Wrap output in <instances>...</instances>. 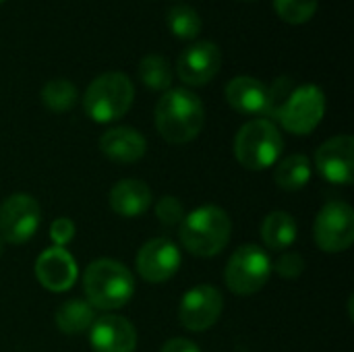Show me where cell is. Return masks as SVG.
Listing matches in <instances>:
<instances>
[{
    "label": "cell",
    "mask_w": 354,
    "mask_h": 352,
    "mask_svg": "<svg viewBox=\"0 0 354 352\" xmlns=\"http://www.w3.org/2000/svg\"><path fill=\"white\" fill-rule=\"evenodd\" d=\"M156 129L168 143L193 141L205 124V108L197 93L185 87H172L156 104Z\"/></svg>",
    "instance_id": "1"
},
{
    "label": "cell",
    "mask_w": 354,
    "mask_h": 352,
    "mask_svg": "<svg viewBox=\"0 0 354 352\" xmlns=\"http://www.w3.org/2000/svg\"><path fill=\"white\" fill-rule=\"evenodd\" d=\"M83 293L93 309L116 311L135 295V278L114 259H95L83 272Z\"/></svg>",
    "instance_id": "2"
},
{
    "label": "cell",
    "mask_w": 354,
    "mask_h": 352,
    "mask_svg": "<svg viewBox=\"0 0 354 352\" xmlns=\"http://www.w3.org/2000/svg\"><path fill=\"white\" fill-rule=\"evenodd\" d=\"M230 216L218 205L193 210L180 222V243L195 257H216L230 241Z\"/></svg>",
    "instance_id": "3"
},
{
    "label": "cell",
    "mask_w": 354,
    "mask_h": 352,
    "mask_svg": "<svg viewBox=\"0 0 354 352\" xmlns=\"http://www.w3.org/2000/svg\"><path fill=\"white\" fill-rule=\"evenodd\" d=\"M284 149V139L280 129L268 118H255L243 124L234 137V158L247 170H268L272 168Z\"/></svg>",
    "instance_id": "4"
},
{
    "label": "cell",
    "mask_w": 354,
    "mask_h": 352,
    "mask_svg": "<svg viewBox=\"0 0 354 352\" xmlns=\"http://www.w3.org/2000/svg\"><path fill=\"white\" fill-rule=\"evenodd\" d=\"M135 100V85L133 81L118 71L102 73L95 77L85 95H83V108L85 114L95 122H114L122 118Z\"/></svg>",
    "instance_id": "5"
},
{
    "label": "cell",
    "mask_w": 354,
    "mask_h": 352,
    "mask_svg": "<svg viewBox=\"0 0 354 352\" xmlns=\"http://www.w3.org/2000/svg\"><path fill=\"white\" fill-rule=\"evenodd\" d=\"M272 276L270 255L257 245L239 247L224 270V282L230 293L239 297H251L259 293Z\"/></svg>",
    "instance_id": "6"
},
{
    "label": "cell",
    "mask_w": 354,
    "mask_h": 352,
    "mask_svg": "<svg viewBox=\"0 0 354 352\" xmlns=\"http://www.w3.org/2000/svg\"><path fill=\"white\" fill-rule=\"evenodd\" d=\"M326 114V95L324 91L313 85H299L286 95L282 106L278 108L276 116L278 122L292 135H309L317 129Z\"/></svg>",
    "instance_id": "7"
},
{
    "label": "cell",
    "mask_w": 354,
    "mask_h": 352,
    "mask_svg": "<svg viewBox=\"0 0 354 352\" xmlns=\"http://www.w3.org/2000/svg\"><path fill=\"white\" fill-rule=\"evenodd\" d=\"M315 243L326 253H342L354 243V210L346 201L326 203L313 226Z\"/></svg>",
    "instance_id": "8"
},
{
    "label": "cell",
    "mask_w": 354,
    "mask_h": 352,
    "mask_svg": "<svg viewBox=\"0 0 354 352\" xmlns=\"http://www.w3.org/2000/svg\"><path fill=\"white\" fill-rule=\"evenodd\" d=\"M39 222L41 207L27 193H15L0 205V239L10 245H23L33 239Z\"/></svg>",
    "instance_id": "9"
},
{
    "label": "cell",
    "mask_w": 354,
    "mask_h": 352,
    "mask_svg": "<svg viewBox=\"0 0 354 352\" xmlns=\"http://www.w3.org/2000/svg\"><path fill=\"white\" fill-rule=\"evenodd\" d=\"M224 311V299L222 293L209 284H199L185 293L180 307H178V319L185 330L189 332H205L220 319Z\"/></svg>",
    "instance_id": "10"
},
{
    "label": "cell",
    "mask_w": 354,
    "mask_h": 352,
    "mask_svg": "<svg viewBox=\"0 0 354 352\" xmlns=\"http://www.w3.org/2000/svg\"><path fill=\"white\" fill-rule=\"evenodd\" d=\"M180 263H183L180 249L170 239L147 241L135 257V268L139 276L149 284L168 282L178 272Z\"/></svg>",
    "instance_id": "11"
},
{
    "label": "cell",
    "mask_w": 354,
    "mask_h": 352,
    "mask_svg": "<svg viewBox=\"0 0 354 352\" xmlns=\"http://www.w3.org/2000/svg\"><path fill=\"white\" fill-rule=\"evenodd\" d=\"M317 172L332 185L348 187L354 178V139L351 135H338L328 139L315 151Z\"/></svg>",
    "instance_id": "12"
},
{
    "label": "cell",
    "mask_w": 354,
    "mask_h": 352,
    "mask_svg": "<svg viewBox=\"0 0 354 352\" xmlns=\"http://www.w3.org/2000/svg\"><path fill=\"white\" fill-rule=\"evenodd\" d=\"M222 66V52L220 48L209 41H195L183 50L176 62V73L183 83L191 87H199L209 83Z\"/></svg>",
    "instance_id": "13"
},
{
    "label": "cell",
    "mask_w": 354,
    "mask_h": 352,
    "mask_svg": "<svg viewBox=\"0 0 354 352\" xmlns=\"http://www.w3.org/2000/svg\"><path fill=\"white\" fill-rule=\"evenodd\" d=\"M77 261L62 247L46 249L35 261V278L50 293H66L77 282Z\"/></svg>",
    "instance_id": "14"
},
{
    "label": "cell",
    "mask_w": 354,
    "mask_h": 352,
    "mask_svg": "<svg viewBox=\"0 0 354 352\" xmlns=\"http://www.w3.org/2000/svg\"><path fill=\"white\" fill-rule=\"evenodd\" d=\"M89 342L95 352H135L137 330L120 315H102L89 328Z\"/></svg>",
    "instance_id": "15"
},
{
    "label": "cell",
    "mask_w": 354,
    "mask_h": 352,
    "mask_svg": "<svg viewBox=\"0 0 354 352\" xmlns=\"http://www.w3.org/2000/svg\"><path fill=\"white\" fill-rule=\"evenodd\" d=\"M228 104L241 114H261L272 116V95L270 87L259 79L241 75L226 85Z\"/></svg>",
    "instance_id": "16"
},
{
    "label": "cell",
    "mask_w": 354,
    "mask_h": 352,
    "mask_svg": "<svg viewBox=\"0 0 354 352\" xmlns=\"http://www.w3.org/2000/svg\"><path fill=\"white\" fill-rule=\"evenodd\" d=\"M100 151L112 162L133 164L145 156L147 141L139 131L131 127H114L100 137Z\"/></svg>",
    "instance_id": "17"
},
{
    "label": "cell",
    "mask_w": 354,
    "mask_h": 352,
    "mask_svg": "<svg viewBox=\"0 0 354 352\" xmlns=\"http://www.w3.org/2000/svg\"><path fill=\"white\" fill-rule=\"evenodd\" d=\"M110 207L120 218H139L151 207V189L139 178L118 180L108 195Z\"/></svg>",
    "instance_id": "18"
},
{
    "label": "cell",
    "mask_w": 354,
    "mask_h": 352,
    "mask_svg": "<svg viewBox=\"0 0 354 352\" xmlns=\"http://www.w3.org/2000/svg\"><path fill=\"white\" fill-rule=\"evenodd\" d=\"M299 234L297 222L288 212H272L261 224V239L270 251H286L295 245Z\"/></svg>",
    "instance_id": "19"
},
{
    "label": "cell",
    "mask_w": 354,
    "mask_h": 352,
    "mask_svg": "<svg viewBox=\"0 0 354 352\" xmlns=\"http://www.w3.org/2000/svg\"><path fill=\"white\" fill-rule=\"evenodd\" d=\"M54 322H56V328L66 336L83 334L95 322V309L83 299H71V301H64L56 309Z\"/></svg>",
    "instance_id": "20"
},
{
    "label": "cell",
    "mask_w": 354,
    "mask_h": 352,
    "mask_svg": "<svg viewBox=\"0 0 354 352\" xmlns=\"http://www.w3.org/2000/svg\"><path fill=\"white\" fill-rule=\"evenodd\" d=\"M311 172L309 158L305 154H292L276 166L274 180L282 191H301L311 180Z\"/></svg>",
    "instance_id": "21"
},
{
    "label": "cell",
    "mask_w": 354,
    "mask_h": 352,
    "mask_svg": "<svg viewBox=\"0 0 354 352\" xmlns=\"http://www.w3.org/2000/svg\"><path fill=\"white\" fill-rule=\"evenodd\" d=\"M139 79L153 91H168L172 85V68L170 62L162 54H147L141 58L137 66Z\"/></svg>",
    "instance_id": "22"
},
{
    "label": "cell",
    "mask_w": 354,
    "mask_h": 352,
    "mask_svg": "<svg viewBox=\"0 0 354 352\" xmlns=\"http://www.w3.org/2000/svg\"><path fill=\"white\" fill-rule=\"evenodd\" d=\"M41 102L52 112H66L77 104V87L66 79H52L41 87Z\"/></svg>",
    "instance_id": "23"
},
{
    "label": "cell",
    "mask_w": 354,
    "mask_h": 352,
    "mask_svg": "<svg viewBox=\"0 0 354 352\" xmlns=\"http://www.w3.org/2000/svg\"><path fill=\"white\" fill-rule=\"evenodd\" d=\"M168 29L180 39H195L201 31V17L193 6H174L168 10Z\"/></svg>",
    "instance_id": "24"
},
{
    "label": "cell",
    "mask_w": 354,
    "mask_h": 352,
    "mask_svg": "<svg viewBox=\"0 0 354 352\" xmlns=\"http://www.w3.org/2000/svg\"><path fill=\"white\" fill-rule=\"evenodd\" d=\"M319 0H274L276 12L280 15L282 21L290 25H301L307 23L315 10H317Z\"/></svg>",
    "instance_id": "25"
},
{
    "label": "cell",
    "mask_w": 354,
    "mask_h": 352,
    "mask_svg": "<svg viewBox=\"0 0 354 352\" xmlns=\"http://www.w3.org/2000/svg\"><path fill=\"white\" fill-rule=\"evenodd\" d=\"M156 216L164 226H178L185 218V205L178 197L166 195L156 203Z\"/></svg>",
    "instance_id": "26"
},
{
    "label": "cell",
    "mask_w": 354,
    "mask_h": 352,
    "mask_svg": "<svg viewBox=\"0 0 354 352\" xmlns=\"http://www.w3.org/2000/svg\"><path fill=\"white\" fill-rule=\"evenodd\" d=\"M272 270H276V274L286 278V280H295L305 272V259L295 251H286L276 259Z\"/></svg>",
    "instance_id": "27"
},
{
    "label": "cell",
    "mask_w": 354,
    "mask_h": 352,
    "mask_svg": "<svg viewBox=\"0 0 354 352\" xmlns=\"http://www.w3.org/2000/svg\"><path fill=\"white\" fill-rule=\"evenodd\" d=\"M50 239L54 241L56 247L64 249V245H68L75 239V224H73V220H68V218L54 220L52 226H50Z\"/></svg>",
    "instance_id": "28"
},
{
    "label": "cell",
    "mask_w": 354,
    "mask_h": 352,
    "mask_svg": "<svg viewBox=\"0 0 354 352\" xmlns=\"http://www.w3.org/2000/svg\"><path fill=\"white\" fill-rule=\"evenodd\" d=\"M160 352H201V351H199V346H197L195 342H191V340H187V338H172V340H168V342L162 346V351Z\"/></svg>",
    "instance_id": "29"
},
{
    "label": "cell",
    "mask_w": 354,
    "mask_h": 352,
    "mask_svg": "<svg viewBox=\"0 0 354 352\" xmlns=\"http://www.w3.org/2000/svg\"><path fill=\"white\" fill-rule=\"evenodd\" d=\"M2 249H4V245H2V239H0V257H2Z\"/></svg>",
    "instance_id": "30"
},
{
    "label": "cell",
    "mask_w": 354,
    "mask_h": 352,
    "mask_svg": "<svg viewBox=\"0 0 354 352\" xmlns=\"http://www.w3.org/2000/svg\"><path fill=\"white\" fill-rule=\"evenodd\" d=\"M241 2H255V0H241Z\"/></svg>",
    "instance_id": "31"
},
{
    "label": "cell",
    "mask_w": 354,
    "mask_h": 352,
    "mask_svg": "<svg viewBox=\"0 0 354 352\" xmlns=\"http://www.w3.org/2000/svg\"><path fill=\"white\" fill-rule=\"evenodd\" d=\"M0 2H4V0H0Z\"/></svg>",
    "instance_id": "32"
}]
</instances>
